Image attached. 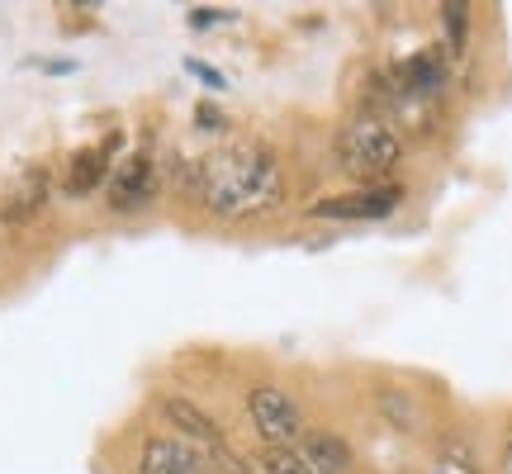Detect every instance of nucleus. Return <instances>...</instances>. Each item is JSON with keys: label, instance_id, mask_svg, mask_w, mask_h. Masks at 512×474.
Segmentation results:
<instances>
[{"label": "nucleus", "instance_id": "1", "mask_svg": "<svg viewBox=\"0 0 512 474\" xmlns=\"http://www.w3.org/2000/svg\"><path fill=\"white\" fill-rule=\"evenodd\" d=\"M181 185L190 200H200L214 219L228 223L261 219L285 200V171L271 147L261 143H223L204 152L195 162H185Z\"/></svg>", "mask_w": 512, "mask_h": 474}, {"label": "nucleus", "instance_id": "2", "mask_svg": "<svg viewBox=\"0 0 512 474\" xmlns=\"http://www.w3.org/2000/svg\"><path fill=\"white\" fill-rule=\"evenodd\" d=\"M399 157H403V138L380 114L361 110L337 128V166L347 171L351 181L384 185V176L399 166Z\"/></svg>", "mask_w": 512, "mask_h": 474}, {"label": "nucleus", "instance_id": "3", "mask_svg": "<svg viewBox=\"0 0 512 474\" xmlns=\"http://www.w3.org/2000/svg\"><path fill=\"white\" fill-rule=\"evenodd\" d=\"M247 413H252V427H256V437L266 441V451L299 446V437H304L299 403H294L280 384H256L252 399H247Z\"/></svg>", "mask_w": 512, "mask_h": 474}, {"label": "nucleus", "instance_id": "4", "mask_svg": "<svg viewBox=\"0 0 512 474\" xmlns=\"http://www.w3.org/2000/svg\"><path fill=\"white\" fill-rule=\"evenodd\" d=\"M110 209L114 214H133V209H143V204H152V195H157V162L147 157V152H133V157H124V162L110 171Z\"/></svg>", "mask_w": 512, "mask_h": 474}, {"label": "nucleus", "instance_id": "5", "mask_svg": "<svg viewBox=\"0 0 512 474\" xmlns=\"http://www.w3.org/2000/svg\"><path fill=\"white\" fill-rule=\"evenodd\" d=\"M403 200L399 185H361L347 195H332V200L313 204V219H384L394 214Z\"/></svg>", "mask_w": 512, "mask_h": 474}, {"label": "nucleus", "instance_id": "6", "mask_svg": "<svg viewBox=\"0 0 512 474\" xmlns=\"http://www.w3.org/2000/svg\"><path fill=\"white\" fill-rule=\"evenodd\" d=\"M200 446H190L181 437H147L138 451V474H214Z\"/></svg>", "mask_w": 512, "mask_h": 474}, {"label": "nucleus", "instance_id": "7", "mask_svg": "<svg viewBox=\"0 0 512 474\" xmlns=\"http://www.w3.org/2000/svg\"><path fill=\"white\" fill-rule=\"evenodd\" d=\"M162 418L176 427V437L190 441V446H200L204 456H223V427L209 413H200L190 399L181 394H166L162 399Z\"/></svg>", "mask_w": 512, "mask_h": 474}, {"label": "nucleus", "instance_id": "8", "mask_svg": "<svg viewBox=\"0 0 512 474\" xmlns=\"http://www.w3.org/2000/svg\"><path fill=\"white\" fill-rule=\"evenodd\" d=\"M119 152V133H110L105 143L95 147H81L72 162H67V176H62V190L72 195V200H81V195H91V190H100V181L110 176V157Z\"/></svg>", "mask_w": 512, "mask_h": 474}, {"label": "nucleus", "instance_id": "9", "mask_svg": "<svg viewBox=\"0 0 512 474\" xmlns=\"http://www.w3.org/2000/svg\"><path fill=\"white\" fill-rule=\"evenodd\" d=\"M299 456L309 460L313 474H351L347 441L332 437V432H304V437H299Z\"/></svg>", "mask_w": 512, "mask_h": 474}, {"label": "nucleus", "instance_id": "10", "mask_svg": "<svg viewBox=\"0 0 512 474\" xmlns=\"http://www.w3.org/2000/svg\"><path fill=\"white\" fill-rule=\"evenodd\" d=\"M48 204V171H29V176H19V185H10V195H5V204H0V214L10 223H29Z\"/></svg>", "mask_w": 512, "mask_h": 474}, {"label": "nucleus", "instance_id": "11", "mask_svg": "<svg viewBox=\"0 0 512 474\" xmlns=\"http://www.w3.org/2000/svg\"><path fill=\"white\" fill-rule=\"evenodd\" d=\"M441 19H446V53H465V29H470V5H441Z\"/></svg>", "mask_w": 512, "mask_h": 474}, {"label": "nucleus", "instance_id": "12", "mask_svg": "<svg viewBox=\"0 0 512 474\" xmlns=\"http://www.w3.org/2000/svg\"><path fill=\"white\" fill-rule=\"evenodd\" d=\"M261 474H313V470H309V460L299 456V446H280V451H266Z\"/></svg>", "mask_w": 512, "mask_h": 474}, {"label": "nucleus", "instance_id": "13", "mask_svg": "<svg viewBox=\"0 0 512 474\" xmlns=\"http://www.w3.org/2000/svg\"><path fill=\"white\" fill-rule=\"evenodd\" d=\"M432 474H479V470H475V456H470L465 446H451V451L432 465Z\"/></svg>", "mask_w": 512, "mask_h": 474}, {"label": "nucleus", "instance_id": "14", "mask_svg": "<svg viewBox=\"0 0 512 474\" xmlns=\"http://www.w3.org/2000/svg\"><path fill=\"white\" fill-rule=\"evenodd\" d=\"M185 67H190V72H195V76H204V81H209L214 91H223V76L214 72V67H204V62H185Z\"/></svg>", "mask_w": 512, "mask_h": 474}, {"label": "nucleus", "instance_id": "15", "mask_svg": "<svg viewBox=\"0 0 512 474\" xmlns=\"http://www.w3.org/2000/svg\"><path fill=\"white\" fill-rule=\"evenodd\" d=\"M503 474H512V441H508V451H503Z\"/></svg>", "mask_w": 512, "mask_h": 474}]
</instances>
